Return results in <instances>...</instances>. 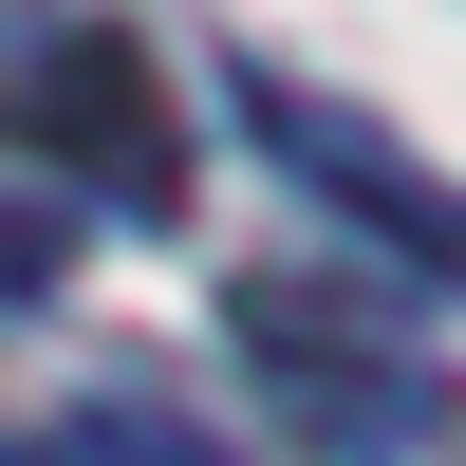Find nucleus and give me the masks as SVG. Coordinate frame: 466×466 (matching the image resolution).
I'll return each mask as SVG.
<instances>
[{
  "label": "nucleus",
  "instance_id": "f257e3e1",
  "mask_svg": "<svg viewBox=\"0 0 466 466\" xmlns=\"http://www.w3.org/2000/svg\"><path fill=\"white\" fill-rule=\"evenodd\" d=\"M0 131L75 149L112 206H187V94L149 75L131 19H37L19 56H0Z\"/></svg>",
  "mask_w": 466,
  "mask_h": 466
},
{
  "label": "nucleus",
  "instance_id": "f03ea898",
  "mask_svg": "<svg viewBox=\"0 0 466 466\" xmlns=\"http://www.w3.org/2000/svg\"><path fill=\"white\" fill-rule=\"evenodd\" d=\"M224 318H243V355L299 392V430H318L336 466H410V448L448 430V373H430V355H392L355 280H336V299H318V280H243Z\"/></svg>",
  "mask_w": 466,
  "mask_h": 466
},
{
  "label": "nucleus",
  "instance_id": "7ed1b4c3",
  "mask_svg": "<svg viewBox=\"0 0 466 466\" xmlns=\"http://www.w3.org/2000/svg\"><path fill=\"white\" fill-rule=\"evenodd\" d=\"M243 131L280 149V168L318 187V206L355 224V243H392L410 280H448V299H466V187H448V168H410V149L373 131V112H336V94H299V75H243Z\"/></svg>",
  "mask_w": 466,
  "mask_h": 466
},
{
  "label": "nucleus",
  "instance_id": "20e7f679",
  "mask_svg": "<svg viewBox=\"0 0 466 466\" xmlns=\"http://www.w3.org/2000/svg\"><path fill=\"white\" fill-rule=\"evenodd\" d=\"M37 466H243V448H224V430H187L168 392H75Z\"/></svg>",
  "mask_w": 466,
  "mask_h": 466
},
{
  "label": "nucleus",
  "instance_id": "39448f33",
  "mask_svg": "<svg viewBox=\"0 0 466 466\" xmlns=\"http://www.w3.org/2000/svg\"><path fill=\"white\" fill-rule=\"evenodd\" d=\"M56 280H75V224L0 187V318H37V299H56Z\"/></svg>",
  "mask_w": 466,
  "mask_h": 466
},
{
  "label": "nucleus",
  "instance_id": "423d86ee",
  "mask_svg": "<svg viewBox=\"0 0 466 466\" xmlns=\"http://www.w3.org/2000/svg\"><path fill=\"white\" fill-rule=\"evenodd\" d=\"M0 466H19V448H0Z\"/></svg>",
  "mask_w": 466,
  "mask_h": 466
}]
</instances>
